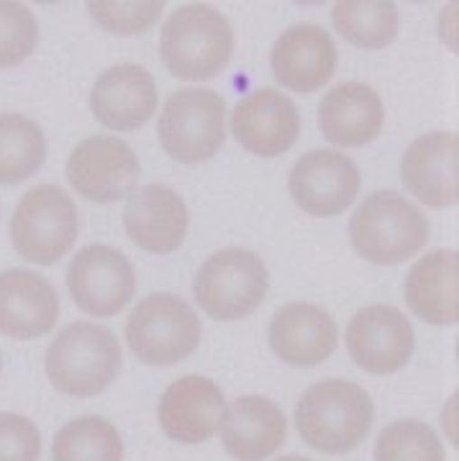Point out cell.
Wrapping results in <instances>:
<instances>
[{"label": "cell", "instance_id": "cell-1", "mask_svg": "<svg viewBox=\"0 0 459 461\" xmlns=\"http://www.w3.org/2000/svg\"><path fill=\"white\" fill-rule=\"evenodd\" d=\"M375 420L370 393L352 379L331 377L311 384L296 405V429L313 451L342 456L367 438Z\"/></svg>", "mask_w": 459, "mask_h": 461}, {"label": "cell", "instance_id": "cell-2", "mask_svg": "<svg viewBox=\"0 0 459 461\" xmlns=\"http://www.w3.org/2000/svg\"><path fill=\"white\" fill-rule=\"evenodd\" d=\"M124 366L121 341L114 330L75 321L62 329L44 354V372L50 384L67 397L87 400L106 393Z\"/></svg>", "mask_w": 459, "mask_h": 461}, {"label": "cell", "instance_id": "cell-3", "mask_svg": "<svg viewBox=\"0 0 459 461\" xmlns=\"http://www.w3.org/2000/svg\"><path fill=\"white\" fill-rule=\"evenodd\" d=\"M234 54V26L216 5L185 3L164 18L160 57L178 80L200 83L224 72Z\"/></svg>", "mask_w": 459, "mask_h": 461}, {"label": "cell", "instance_id": "cell-4", "mask_svg": "<svg viewBox=\"0 0 459 461\" xmlns=\"http://www.w3.org/2000/svg\"><path fill=\"white\" fill-rule=\"evenodd\" d=\"M428 236L427 213L393 190L370 193L349 218L352 249L364 262L378 267L406 264L424 251Z\"/></svg>", "mask_w": 459, "mask_h": 461}, {"label": "cell", "instance_id": "cell-5", "mask_svg": "<svg viewBox=\"0 0 459 461\" xmlns=\"http://www.w3.org/2000/svg\"><path fill=\"white\" fill-rule=\"evenodd\" d=\"M229 108L211 87H182L170 93L157 118V141L180 165H203L214 159L229 136Z\"/></svg>", "mask_w": 459, "mask_h": 461}, {"label": "cell", "instance_id": "cell-6", "mask_svg": "<svg viewBox=\"0 0 459 461\" xmlns=\"http://www.w3.org/2000/svg\"><path fill=\"white\" fill-rule=\"evenodd\" d=\"M270 272L264 259L244 247H226L208 254L193 277L197 308L214 321H242L264 303Z\"/></svg>", "mask_w": 459, "mask_h": 461}, {"label": "cell", "instance_id": "cell-7", "mask_svg": "<svg viewBox=\"0 0 459 461\" xmlns=\"http://www.w3.org/2000/svg\"><path fill=\"white\" fill-rule=\"evenodd\" d=\"M80 236V213L72 195L57 185L26 190L11 215V244L26 262L51 267L67 257Z\"/></svg>", "mask_w": 459, "mask_h": 461}, {"label": "cell", "instance_id": "cell-8", "mask_svg": "<svg viewBox=\"0 0 459 461\" xmlns=\"http://www.w3.org/2000/svg\"><path fill=\"white\" fill-rule=\"evenodd\" d=\"M124 339L142 364L172 366L196 351L203 326L188 300L175 293H151L133 305Z\"/></svg>", "mask_w": 459, "mask_h": 461}, {"label": "cell", "instance_id": "cell-9", "mask_svg": "<svg viewBox=\"0 0 459 461\" xmlns=\"http://www.w3.org/2000/svg\"><path fill=\"white\" fill-rule=\"evenodd\" d=\"M67 182L80 198L108 205L129 198L142 180V162L132 144L111 133L82 139L69 151Z\"/></svg>", "mask_w": 459, "mask_h": 461}, {"label": "cell", "instance_id": "cell-10", "mask_svg": "<svg viewBox=\"0 0 459 461\" xmlns=\"http://www.w3.org/2000/svg\"><path fill=\"white\" fill-rule=\"evenodd\" d=\"M67 290L85 315L114 318L136 295V272L124 251L108 244H87L67 267Z\"/></svg>", "mask_w": 459, "mask_h": 461}, {"label": "cell", "instance_id": "cell-11", "mask_svg": "<svg viewBox=\"0 0 459 461\" xmlns=\"http://www.w3.org/2000/svg\"><path fill=\"white\" fill-rule=\"evenodd\" d=\"M344 344L352 362L367 375H395L416 351L410 318L393 305H364L346 321Z\"/></svg>", "mask_w": 459, "mask_h": 461}, {"label": "cell", "instance_id": "cell-12", "mask_svg": "<svg viewBox=\"0 0 459 461\" xmlns=\"http://www.w3.org/2000/svg\"><path fill=\"white\" fill-rule=\"evenodd\" d=\"M360 167L339 149H313L288 175L290 198L306 215L334 218L360 195Z\"/></svg>", "mask_w": 459, "mask_h": 461}, {"label": "cell", "instance_id": "cell-13", "mask_svg": "<svg viewBox=\"0 0 459 461\" xmlns=\"http://www.w3.org/2000/svg\"><path fill=\"white\" fill-rule=\"evenodd\" d=\"M226 397L206 375H185L164 387L157 402V423L175 444L197 446L218 436L226 418Z\"/></svg>", "mask_w": 459, "mask_h": 461}, {"label": "cell", "instance_id": "cell-14", "mask_svg": "<svg viewBox=\"0 0 459 461\" xmlns=\"http://www.w3.org/2000/svg\"><path fill=\"white\" fill-rule=\"evenodd\" d=\"M300 111L290 95L275 87H257L246 93L229 113V129L242 147L272 159L296 147L300 136Z\"/></svg>", "mask_w": 459, "mask_h": 461}, {"label": "cell", "instance_id": "cell-15", "mask_svg": "<svg viewBox=\"0 0 459 461\" xmlns=\"http://www.w3.org/2000/svg\"><path fill=\"white\" fill-rule=\"evenodd\" d=\"M339 65V51L331 33L318 23H293L280 33L270 50L272 75L285 90L311 95L331 83Z\"/></svg>", "mask_w": 459, "mask_h": 461}, {"label": "cell", "instance_id": "cell-16", "mask_svg": "<svg viewBox=\"0 0 459 461\" xmlns=\"http://www.w3.org/2000/svg\"><path fill=\"white\" fill-rule=\"evenodd\" d=\"M90 111L108 131L142 129L160 111V90L151 72L133 62L103 69L90 87Z\"/></svg>", "mask_w": 459, "mask_h": 461}, {"label": "cell", "instance_id": "cell-17", "mask_svg": "<svg viewBox=\"0 0 459 461\" xmlns=\"http://www.w3.org/2000/svg\"><path fill=\"white\" fill-rule=\"evenodd\" d=\"M124 230L142 251L160 257L172 254L190 233V208L175 187L151 182L136 187L126 198Z\"/></svg>", "mask_w": 459, "mask_h": 461}, {"label": "cell", "instance_id": "cell-18", "mask_svg": "<svg viewBox=\"0 0 459 461\" xmlns=\"http://www.w3.org/2000/svg\"><path fill=\"white\" fill-rule=\"evenodd\" d=\"M400 180L428 208H454L459 200V139L428 131L413 139L400 159Z\"/></svg>", "mask_w": 459, "mask_h": 461}, {"label": "cell", "instance_id": "cell-19", "mask_svg": "<svg viewBox=\"0 0 459 461\" xmlns=\"http://www.w3.org/2000/svg\"><path fill=\"white\" fill-rule=\"evenodd\" d=\"M267 339L280 362L306 369L331 359L339 344V329L326 308L296 300L275 311Z\"/></svg>", "mask_w": 459, "mask_h": 461}, {"label": "cell", "instance_id": "cell-20", "mask_svg": "<svg viewBox=\"0 0 459 461\" xmlns=\"http://www.w3.org/2000/svg\"><path fill=\"white\" fill-rule=\"evenodd\" d=\"M60 295L47 277L33 269L0 272V336L33 341L54 330L60 321Z\"/></svg>", "mask_w": 459, "mask_h": 461}, {"label": "cell", "instance_id": "cell-21", "mask_svg": "<svg viewBox=\"0 0 459 461\" xmlns=\"http://www.w3.org/2000/svg\"><path fill=\"white\" fill-rule=\"evenodd\" d=\"M218 436L231 459L267 461L288 441V418L270 397L242 395L229 402Z\"/></svg>", "mask_w": 459, "mask_h": 461}, {"label": "cell", "instance_id": "cell-22", "mask_svg": "<svg viewBox=\"0 0 459 461\" xmlns=\"http://www.w3.org/2000/svg\"><path fill=\"white\" fill-rule=\"evenodd\" d=\"M385 126V105L372 85L339 83L318 103V129L334 147L360 149Z\"/></svg>", "mask_w": 459, "mask_h": 461}, {"label": "cell", "instance_id": "cell-23", "mask_svg": "<svg viewBox=\"0 0 459 461\" xmlns=\"http://www.w3.org/2000/svg\"><path fill=\"white\" fill-rule=\"evenodd\" d=\"M457 249H431L418 257L403 282V300L428 326H454L459 321Z\"/></svg>", "mask_w": 459, "mask_h": 461}, {"label": "cell", "instance_id": "cell-24", "mask_svg": "<svg viewBox=\"0 0 459 461\" xmlns=\"http://www.w3.org/2000/svg\"><path fill=\"white\" fill-rule=\"evenodd\" d=\"M331 23L346 44L378 51L395 41L400 16L388 0H339L331 5Z\"/></svg>", "mask_w": 459, "mask_h": 461}, {"label": "cell", "instance_id": "cell-25", "mask_svg": "<svg viewBox=\"0 0 459 461\" xmlns=\"http://www.w3.org/2000/svg\"><path fill=\"white\" fill-rule=\"evenodd\" d=\"M47 162V136L23 113H0V185L33 177Z\"/></svg>", "mask_w": 459, "mask_h": 461}, {"label": "cell", "instance_id": "cell-26", "mask_svg": "<svg viewBox=\"0 0 459 461\" xmlns=\"http://www.w3.org/2000/svg\"><path fill=\"white\" fill-rule=\"evenodd\" d=\"M121 430L103 415H80L54 433L51 461H124Z\"/></svg>", "mask_w": 459, "mask_h": 461}, {"label": "cell", "instance_id": "cell-27", "mask_svg": "<svg viewBox=\"0 0 459 461\" xmlns=\"http://www.w3.org/2000/svg\"><path fill=\"white\" fill-rule=\"evenodd\" d=\"M375 461H444L442 438L424 420H393L380 430Z\"/></svg>", "mask_w": 459, "mask_h": 461}, {"label": "cell", "instance_id": "cell-28", "mask_svg": "<svg viewBox=\"0 0 459 461\" xmlns=\"http://www.w3.org/2000/svg\"><path fill=\"white\" fill-rule=\"evenodd\" d=\"M87 11L103 32L139 36L151 32L164 14L162 0H90Z\"/></svg>", "mask_w": 459, "mask_h": 461}, {"label": "cell", "instance_id": "cell-29", "mask_svg": "<svg viewBox=\"0 0 459 461\" xmlns=\"http://www.w3.org/2000/svg\"><path fill=\"white\" fill-rule=\"evenodd\" d=\"M39 47V21L23 3L0 0V69L26 62Z\"/></svg>", "mask_w": 459, "mask_h": 461}, {"label": "cell", "instance_id": "cell-30", "mask_svg": "<svg viewBox=\"0 0 459 461\" xmlns=\"http://www.w3.org/2000/svg\"><path fill=\"white\" fill-rule=\"evenodd\" d=\"M41 459V433L29 415L0 412V461Z\"/></svg>", "mask_w": 459, "mask_h": 461}, {"label": "cell", "instance_id": "cell-31", "mask_svg": "<svg viewBox=\"0 0 459 461\" xmlns=\"http://www.w3.org/2000/svg\"><path fill=\"white\" fill-rule=\"evenodd\" d=\"M444 430L449 436V444L457 446V395H452L446 400V408H444Z\"/></svg>", "mask_w": 459, "mask_h": 461}, {"label": "cell", "instance_id": "cell-32", "mask_svg": "<svg viewBox=\"0 0 459 461\" xmlns=\"http://www.w3.org/2000/svg\"><path fill=\"white\" fill-rule=\"evenodd\" d=\"M275 461H311V459H306V456H300V454H285V456H278Z\"/></svg>", "mask_w": 459, "mask_h": 461}, {"label": "cell", "instance_id": "cell-33", "mask_svg": "<svg viewBox=\"0 0 459 461\" xmlns=\"http://www.w3.org/2000/svg\"><path fill=\"white\" fill-rule=\"evenodd\" d=\"M0 372H3V357H0Z\"/></svg>", "mask_w": 459, "mask_h": 461}]
</instances>
